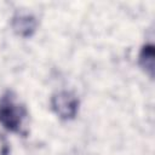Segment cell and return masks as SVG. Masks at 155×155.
<instances>
[{
	"label": "cell",
	"instance_id": "7a4b0ae2",
	"mask_svg": "<svg viewBox=\"0 0 155 155\" xmlns=\"http://www.w3.org/2000/svg\"><path fill=\"white\" fill-rule=\"evenodd\" d=\"M52 110L63 120H71L79 110V99L70 91H59L51 98Z\"/></svg>",
	"mask_w": 155,
	"mask_h": 155
},
{
	"label": "cell",
	"instance_id": "277c9868",
	"mask_svg": "<svg viewBox=\"0 0 155 155\" xmlns=\"http://www.w3.org/2000/svg\"><path fill=\"white\" fill-rule=\"evenodd\" d=\"M139 64L143 70L150 76H154V64H155V50L154 45L147 44L142 47L139 53Z\"/></svg>",
	"mask_w": 155,
	"mask_h": 155
},
{
	"label": "cell",
	"instance_id": "6da1fadb",
	"mask_svg": "<svg viewBox=\"0 0 155 155\" xmlns=\"http://www.w3.org/2000/svg\"><path fill=\"white\" fill-rule=\"evenodd\" d=\"M27 116L25 107L17 102L16 96L11 91L5 92L0 97V124L6 130L22 133Z\"/></svg>",
	"mask_w": 155,
	"mask_h": 155
},
{
	"label": "cell",
	"instance_id": "5b68a950",
	"mask_svg": "<svg viewBox=\"0 0 155 155\" xmlns=\"http://www.w3.org/2000/svg\"><path fill=\"white\" fill-rule=\"evenodd\" d=\"M10 153V145L7 139L0 133V155H8Z\"/></svg>",
	"mask_w": 155,
	"mask_h": 155
},
{
	"label": "cell",
	"instance_id": "3957f363",
	"mask_svg": "<svg viewBox=\"0 0 155 155\" xmlns=\"http://www.w3.org/2000/svg\"><path fill=\"white\" fill-rule=\"evenodd\" d=\"M38 21L33 15L28 13H17L12 18V29L13 31L23 38H28L33 35L36 30Z\"/></svg>",
	"mask_w": 155,
	"mask_h": 155
}]
</instances>
